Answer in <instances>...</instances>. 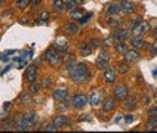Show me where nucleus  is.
Returning a JSON list of instances; mask_svg holds the SVG:
<instances>
[{
	"label": "nucleus",
	"instance_id": "f3484780",
	"mask_svg": "<svg viewBox=\"0 0 157 133\" xmlns=\"http://www.w3.org/2000/svg\"><path fill=\"white\" fill-rule=\"evenodd\" d=\"M68 95V92H67V89H56L55 92H53V99L55 101H65V98Z\"/></svg>",
	"mask_w": 157,
	"mask_h": 133
},
{
	"label": "nucleus",
	"instance_id": "aec40b11",
	"mask_svg": "<svg viewBox=\"0 0 157 133\" xmlns=\"http://www.w3.org/2000/svg\"><path fill=\"white\" fill-rule=\"evenodd\" d=\"M132 46H133V49H141L144 44H145V42H144V39L141 37V35H133V39H132Z\"/></svg>",
	"mask_w": 157,
	"mask_h": 133
},
{
	"label": "nucleus",
	"instance_id": "423d86ee",
	"mask_svg": "<svg viewBox=\"0 0 157 133\" xmlns=\"http://www.w3.org/2000/svg\"><path fill=\"white\" fill-rule=\"evenodd\" d=\"M148 30H150V25H148V24L141 21L140 24L133 25V28H132V34L135 35V37H136V35H142L144 33H147Z\"/></svg>",
	"mask_w": 157,
	"mask_h": 133
},
{
	"label": "nucleus",
	"instance_id": "7c9ffc66",
	"mask_svg": "<svg viewBox=\"0 0 157 133\" xmlns=\"http://www.w3.org/2000/svg\"><path fill=\"white\" fill-rule=\"evenodd\" d=\"M28 3H30V0H17V8L27 9L28 8Z\"/></svg>",
	"mask_w": 157,
	"mask_h": 133
},
{
	"label": "nucleus",
	"instance_id": "a19ab883",
	"mask_svg": "<svg viewBox=\"0 0 157 133\" xmlns=\"http://www.w3.org/2000/svg\"><path fill=\"white\" fill-rule=\"evenodd\" d=\"M148 115L150 117H157V106H154V108H151V109H150Z\"/></svg>",
	"mask_w": 157,
	"mask_h": 133
},
{
	"label": "nucleus",
	"instance_id": "3c124183",
	"mask_svg": "<svg viewBox=\"0 0 157 133\" xmlns=\"http://www.w3.org/2000/svg\"><path fill=\"white\" fill-rule=\"evenodd\" d=\"M42 0H30V3H33V5H37V3H40Z\"/></svg>",
	"mask_w": 157,
	"mask_h": 133
},
{
	"label": "nucleus",
	"instance_id": "49530a36",
	"mask_svg": "<svg viewBox=\"0 0 157 133\" xmlns=\"http://www.w3.org/2000/svg\"><path fill=\"white\" fill-rule=\"evenodd\" d=\"M9 108H10V102H5V105H3V109H5V111H9Z\"/></svg>",
	"mask_w": 157,
	"mask_h": 133
},
{
	"label": "nucleus",
	"instance_id": "a18cd8bd",
	"mask_svg": "<svg viewBox=\"0 0 157 133\" xmlns=\"http://www.w3.org/2000/svg\"><path fill=\"white\" fill-rule=\"evenodd\" d=\"M0 61H5V62L8 61V53H6V52L2 53V55H0Z\"/></svg>",
	"mask_w": 157,
	"mask_h": 133
},
{
	"label": "nucleus",
	"instance_id": "b1692460",
	"mask_svg": "<svg viewBox=\"0 0 157 133\" xmlns=\"http://www.w3.org/2000/svg\"><path fill=\"white\" fill-rule=\"evenodd\" d=\"M145 127H147V130H148V132L150 130H154V129L157 127V117H150Z\"/></svg>",
	"mask_w": 157,
	"mask_h": 133
},
{
	"label": "nucleus",
	"instance_id": "1a4fd4ad",
	"mask_svg": "<svg viewBox=\"0 0 157 133\" xmlns=\"http://www.w3.org/2000/svg\"><path fill=\"white\" fill-rule=\"evenodd\" d=\"M24 77L28 83H33L37 80V68H36L34 65H31V67H28L25 71V74H24Z\"/></svg>",
	"mask_w": 157,
	"mask_h": 133
},
{
	"label": "nucleus",
	"instance_id": "5701e85b",
	"mask_svg": "<svg viewBox=\"0 0 157 133\" xmlns=\"http://www.w3.org/2000/svg\"><path fill=\"white\" fill-rule=\"evenodd\" d=\"M114 49H116V52L117 53H123V55H124V52L128 50V47H126V43H124V42H117V43L114 44Z\"/></svg>",
	"mask_w": 157,
	"mask_h": 133
},
{
	"label": "nucleus",
	"instance_id": "de8ad7c7",
	"mask_svg": "<svg viewBox=\"0 0 157 133\" xmlns=\"http://www.w3.org/2000/svg\"><path fill=\"white\" fill-rule=\"evenodd\" d=\"M132 121H133V117H132V115H128V117H126V123H132Z\"/></svg>",
	"mask_w": 157,
	"mask_h": 133
},
{
	"label": "nucleus",
	"instance_id": "c756f323",
	"mask_svg": "<svg viewBox=\"0 0 157 133\" xmlns=\"http://www.w3.org/2000/svg\"><path fill=\"white\" fill-rule=\"evenodd\" d=\"M53 9L56 12H59L61 9H64V2L62 0H53Z\"/></svg>",
	"mask_w": 157,
	"mask_h": 133
},
{
	"label": "nucleus",
	"instance_id": "6e6d98bb",
	"mask_svg": "<svg viewBox=\"0 0 157 133\" xmlns=\"http://www.w3.org/2000/svg\"><path fill=\"white\" fill-rule=\"evenodd\" d=\"M2 130H3V127H2V124H0V132H2Z\"/></svg>",
	"mask_w": 157,
	"mask_h": 133
},
{
	"label": "nucleus",
	"instance_id": "6ab92c4d",
	"mask_svg": "<svg viewBox=\"0 0 157 133\" xmlns=\"http://www.w3.org/2000/svg\"><path fill=\"white\" fill-rule=\"evenodd\" d=\"M92 50H94V47H92L89 43L80 44V53H82V56H89V55L92 53Z\"/></svg>",
	"mask_w": 157,
	"mask_h": 133
},
{
	"label": "nucleus",
	"instance_id": "ddd939ff",
	"mask_svg": "<svg viewBox=\"0 0 157 133\" xmlns=\"http://www.w3.org/2000/svg\"><path fill=\"white\" fill-rule=\"evenodd\" d=\"M113 37L116 39V42H126V40L129 39V33H128L126 30H122V28H117Z\"/></svg>",
	"mask_w": 157,
	"mask_h": 133
},
{
	"label": "nucleus",
	"instance_id": "37998d69",
	"mask_svg": "<svg viewBox=\"0 0 157 133\" xmlns=\"http://www.w3.org/2000/svg\"><path fill=\"white\" fill-rule=\"evenodd\" d=\"M141 21H142V18H141V17L133 18V19H132V27H133V25H136V24H140Z\"/></svg>",
	"mask_w": 157,
	"mask_h": 133
},
{
	"label": "nucleus",
	"instance_id": "79ce46f5",
	"mask_svg": "<svg viewBox=\"0 0 157 133\" xmlns=\"http://www.w3.org/2000/svg\"><path fill=\"white\" fill-rule=\"evenodd\" d=\"M151 53H153V55H157V40L151 44Z\"/></svg>",
	"mask_w": 157,
	"mask_h": 133
},
{
	"label": "nucleus",
	"instance_id": "0eeeda50",
	"mask_svg": "<svg viewBox=\"0 0 157 133\" xmlns=\"http://www.w3.org/2000/svg\"><path fill=\"white\" fill-rule=\"evenodd\" d=\"M87 104V98L85 95H74L73 101H71V105L74 108H83Z\"/></svg>",
	"mask_w": 157,
	"mask_h": 133
},
{
	"label": "nucleus",
	"instance_id": "9b49d317",
	"mask_svg": "<svg viewBox=\"0 0 157 133\" xmlns=\"http://www.w3.org/2000/svg\"><path fill=\"white\" fill-rule=\"evenodd\" d=\"M53 49H55L58 53H65L68 50V43H67V40H64V39L56 40L55 44H53Z\"/></svg>",
	"mask_w": 157,
	"mask_h": 133
},
{
	"label": "nucleus",
	"instance_id": "8fccbe9b",
	"mask_svg": "<svg viewBox=\"0 0 157 133\" xmlns=\"http://www.w3.org/2000/svg\"><path fill=\"white\" fill-rule=\"evenodd\" d=\"M62 102H64V101H62ZM67 106H68L67 105V102H64V105H59L58 108H59V109H67Z\"/></svg>",
	"mask_w": 157,
	"mask_h": 133
},
{
	"label": "nucleus",
	"instance_id": "864d4df0",
	"mask_svg": "<svg viewBox=\"0 0 157 133\" xmlns=\"http://www.w3.org/2000/svg\"><path fill=\"white\" fill-rule=\"evenodd\" d=\"M153 76H157V70H154V71H153Z\"/></svg>",
	"mask_w": 157,
	"mask_h": 133
},
{
	"label": "nucleus",
	"instance_id": "c9c22d12",
	"mask_svg": "<svg viewBox=\"0 0 157 133\" xmlns=\"http://www.w3.org/2000/svg\"><path fill=\"white\" fill-rule=\"evenodd\" d=\"M51 84H52V80L48 79V77H46V79H43L42 81H40V86H42V87H49Z\"/></svg>",
	"mask_w": 157,
	"mask_h": 133
},
{
	"label": "nucleus",
	"instance_id": "20e7f679",
	"mask_svg": "<svg viewBox=\"0 0 157 133\" xmlns=\"http://www.w3.org/2000/svg\"><path fill=\"white\" fill-rule=\"evenodd\" d=\"M102 90H94L92 93H90V96H89V102L92 104L94 106H98L101 105L104 101H102Z\"/></svg>",
	"mask_w": 157,
	"mask_h": 133
},
{
	"label": "nucleus",
	"instance_id": "c03bdc74",
	"mask_svg": "<svg viewBox=\"0 0 157 133\" xmlns=\"http://www.w3.org/2000/svg\"><path fill=\"white\" fill-rule=\"evenodd\" d=\"M114 40H116L114 37H113V39H107V40H105V42H104V43H105V46H107V47H108V46H111V44H113V42H114Z\"/></svg>",
	"mask_w": 157,
	"mask_h": 133
},
{
	"label": "nucleus",
	"instance_id": "a211bd4d",
	"mask_svg": "<svg viewBox=\"0 0 157 133\" xmlns=\"http://www.w3.org/2000/svg\"><path fill=\"white\" fill-rule=\"evenodd\" d=\"M123 102H124V108L126 109H131L132 111V109L136 108V96H128Z\"/></svg>",
	"mask_w": 157,
	"mask_h": 133
},
{
	"label": "nucleus",
	"instance_id": "412c9836",
	"mask_svg": "<svg viewBox=\"0 0 157 133\" xmlns=\"http://www.w3.org/2000/svg\"><path fill=\"white\" fill-rule=\"evenodd\" d=\"M62 62H64V65H65V67H70L71 64H74V56H73V55H71V53H68V52H65L64 53V55H62Z\"/></svg>",
	"mask_w": 157,
	"mask_h": 133
},
{
	"label": "nucleus",
	"instance_id": "58836bf2",
	"mask_svg": "<svg viewBox=\"0 0 157 133\" xmlns=\"http://www.w3.org/2000/svg\"><path fill=\"white\" fill-rule=\"evenodd\" d=\"M89 19H90V13H87V15H85V17H82L80 19H78V22H80V24H86Z\"/></svg>",
	"mask_w": 157,
	"mask_h": 133
},
{
	"label": "nucleus",
	"instance_id": "7ed1b4c3",
	"mask_svg": "<svg viewBox=\"0 0 157 133\" xmlns=\"http://www.w3.org/2000/svg\"><path fill=\"white\" fill-rule=\"evenodd\" d=\"M15 127H17L18 132H27V130H30L31 124L27 121L24 115L19 114V115H17V118H15Z\"/></svg>",
	"mask_w": 157,
	"mask_h": 133
},
{
	"label": "nucleus",
	"instance_id": "393cba45",
	"mask_svg": "<svg viewBox=\"0 0 157 133\" xmlns=\"http://www.w3.org/2000/svg\"><path fill=\"white\" fill-rule=\"evenodd\" d=\"M24 117H25V120L31 124V126L37 123V114H36V113H27V114H24Z\"/></svg>",
	"mask_w": 157,
	"mask_h": 133
},
{
	"label": "nucleus",
	"instance_id": "c85d7f7f",
	"mask_svg": "<svg viewBox=\"0 0 157 133\" xmlns=\"http://www.w3.org/2000/svg\"><path fill=\"white\" fill-rule=\"evenodd\" d=\"M119 71L122 72V74H126L128 71H129V65H128V62H119Z\"/></svg>",
	"mask_w": 157,
	"mask_h": 133
},
{
	"label": "nucleus",
	"instance_id": "09e8293b",
	"mask_svg": "<svg viewBox=\"0 0 157 133\" xmlns=\"http://www.w3.org/2000/svg\"><path fill=\"white\" fill-rule=\"evenodd\" d=\"M150 101H151L150 98H144V105H145V106L150 105Z\"/></svg>",
	"mask_w": 157,
	"mask_h": 133
},
{
	"label": "nucleus",
	"instance_id": "a878e982",
	"mask_svg": "<svg viewBox=\"0 0 157 133\" xmlns=\"http://www.w3.org/2000/svg\"><path fill=\"white\" fill-rule=\"evenodd\" d=\"M120 10H122L120 5H110L108 6V13L110 15H117V13H120Z\"/></svg>",
	"mask_w": 157,
	"mask_h": 133
},
{
	"label": "nucleus",
	"instance_id": "4468645a",
	"mask_svg": "<svg viewBox=\"0 0 157 133\" xmlns=\"http://www.w3.org/2000/svg\"><path fill=\"white\" fill-rule=\"evenodd\" d=\"M120 6H122V10L124 13H132L135 10V3L132 0H123L120 3Z\"/></svg>",
	"mask_w": 157,
	"mask_h": 133
},
{
	"label": "nucleus",
	"instance_id": "5fc2aeb1",
	"mask_svg": "<svg viewBox=\"0 0 157 133\" xmlns=\"http://www.w3.org/2000/svg\"><path fill=\"white\" fill-rule=\"evenodd\" d=\"M5 3V0H0V5H3Z\"/></svg>",
	"mask_w": 157,
	"mask_h": 133
},
{
	"label": "nucleus",
	"instance_id": "72a5a7b5",
	"mask_svg": "<svg viewBox=\"0 0 157 133\" xmlns=\"http://www.w3.org/2000/svg\"><path fill=\"white\" fill-rule=\"evenodd\" d=\"M62 2H64V8H65V9H71V10H73L74 5H76L73 0H62Z\"/></svg>",
	"mask_w": 157,
	"mask_h": 133
},
{
	"label": "nucleus",
	"instance_id": "9d476101",
	"mask_svg": "<svg viewBox=\"0 0 157 133\" xmlns=\"http://www.w3.org/2000/svg\"><path fill=\"white\" fill-rule=\"evenodd\" d=\"M108 62H110V55L107 52H102L96 59V65H98V68H107Z\"/></svg>",
	"mask_w": 157,
	"mask_h": 133
},
{
	"label": "nucleus",
	"instance_id": "f704fd0d",
	"mask_svg": "<svg viewBox=\"0 0 157 133\" xmlns=\"http://www.w3.org/2000/svg\"><path fill=\"white\" fill-rule=\"evenodd\" d=\"M108 25L113 27V28H117V27L120 25V19H116V18L110 19V21H108Z\"/></svg>",
	"mask_w": 157,
	"mask_h": 133
},
{
	"label": "nucleus",
	"instance_id": "ea45409f",
	"mask_svg": "<svg viewBox=\"0 0 157 133\" xmlns=\"http://www.w3.org/2000/svg\"><path fill=\"white\" fill-rule=\"evenodd\" d=\"M48 19H49V13H48V12L44 10L43 13H42V17H40V19H39V21H43V22H46Z\"/></svg>",
	"mask_w": 157,
	"mask_h": 133
},
{
	"label": "nucleus",
	"instance_id": "2eb2a0df",
	"mask_svg": "<svg viewBox=\"0 0 157 133\" xmlns=\"http://www.w3.org/2000/svg\"><path fill=\"white\" fill-rule=\"evenodd\" d=\"M52 123L55 124L56 127H64V126H67V124L70 123V121H68V118H67L65 115H62V114H61V115H56V117L53 118Z\"/></svg>",
	"mask_w": 157,
	"mask_h": 133
},
{
	"label": "nucleus",
	"instance_id": "6e6552de",
	"mask_svg": "<svg viewBox=\"0 0 157 133\" xmlns=\"http://www.w3.org/2000/svg\"><path fill=\"white\" fill-rule=\"evenodd\" d=\"M104 80H105V83H108V84H113L114 81H116V70H114L113 67H107L105 68Z\"/></svg>",
	"mask_w": 157,
	"mask_h": 133
},
{
	"label": "nucleus",
	"instance_id": "f8f14e48",
	"mask_svg": "<svg viewBox=\"0 0 157 133\" xmlns=\"http://www.w3.org/2000/svg\"><path fill=\"white\" fill-rule=\"evenodd\" d=\"M123 59L126 62H138L140 61V53L136 52V49H133V50H126Z\"/></svg>",
	"mask_w": 157,
	"mask_h": 133
},
{
	"label": "nucleus",
	"instance_id": "bb28decb",
	"mask_svg": "<svg viewBox=\"0 0 157 133\" xmlns=\"http://www.w3.org/2000/svg\"><path fill=\"white\" fill-rule=\"evenodd\" d=\"M40 84H37L36 81H33V83H30V89H28V92L31 93V95H37L39 92H40Z\"/></svg>",
	"mask_w": 157,
	"mask_h": 133
},
{
	"label": "nucleus",
	"instance_id": "f257e3e1",
	"mask_svg": "<svg viewBox=\"0 0 157 133\" xmlns=\"http://www.w3.org/2000/svg\"><path fill=\"white\" fill-rule=\"evenodd\" d=\"M67 71L70 74L71 81H74V83H86L89 80V76H90L87 65L85 62H78V64L74 62L70 67H67Z\"/></svg>",
	"mask_w": 157,
	"mask_h": 133
},
{
	"label": "nucleus",
	"instance_id": "e433bc0d",
	"mask_svg": "<svg viewBox=\"0 0 157 133\" xmlns=\"http://www.w3.org/2000/svg\"><path fill=\"white\" fill-rule=\"evenodd\" d=\"M82 18V13L78 10H71V19H80Z\"/></svg>",
	"mask_w": 157,
	"mask_h": 133
},
{
	"label": "nucleus",
	"instance_id": "39448f33",
	"mask_svg": "<svg viewBox=\"0 0 157 133\" xmlns=\"http://www.w3.org/2000/svg\"><path fill=\"white\" fill-rule=\"evenodd\" d=\"M114 96H116V99H117V101L123 102L126 98L129 96V93H128V87H126V86H123V84L117 86V87L114 89Z\"/></svg>",
	"mask_w": 157,
	"mask_h": 133
},
{
	"label": "nucleus",
	"instance_id": "4be33fe9",
	"mask_svg": "<svg viewBox=\"0 0 157 133\" xmlns=\"http://www.w3.org/2000/svg\"><path fill=\"white\" fill-rule=\"evenodd\" d=\"M64 31H65L67 34H70V35L77 34L78 33V27L76 25V24H67V25L64 27Z\"/></svg>",
	"mask_w": 157,
	"mask_h": 133
},
{
	"label": "nucleus",
	"instance_id": "dca6fc26",
	"mask_svg": "<svg viewBox=\"0 0 157 133\" xmlns=\"http://www.w3.org/2000/svg\"><path fill=\"white\" fill-rule=\"evenodd\" d=\"M102 108H104L105 113H110V111H113L114 108H116V101H114L113 98H107L104 102H102Z\"/></svg>",
	"mask_w": 157,
	"mask_h": 133
},
{
	"label": "nucleus",
	"instance_id": "473e14b6",
	"mask_svg": "<svg viewBox=\"0 0 157 133\" xmlns=\"http://www.w3.org/2000/svg\"><path fill=\"white\" fill-rule=\"evenodd\" d=\"M42 130H43V132H56V130H58V127L52 123V124H46Z\"/></svg>",
	"mask_w": 157,
	"mask_h": 133
},
{
	"label": "nucleus",
	"instance_id": "f03ea898",
	"mask_svg": "<svg viewBox=\"0 0 157 133\" xmlns=\"http://www.w3.org/2000/svg\"><path fill=\"white\" fill-rule=\"evenodd\" d=\"M44 59H46V62L49 64V65H58L59 64V55H58V52L53 49V47H51V49H48L46 50V53H44Z\"/></svg>",
	"mask_w": 157,
	"mask_h": 133
},
{
	"label": "nucleus",
	"instance_id": "603ef678",
	"mask_svg": "<svg viewBox=\"0 0 157 133\" xmlns=\"http://www.w3.org/2000/svg\"><path fill=\"white\" fill-rule=\"evenodd\" d=\"M73 2H74V3H78V5H80V3H83L85 0H73Z\"/></svg>",
	"mask_w": 157,
	"mask_h": 133
},
{
	"label": "nucleus",
	"instance_id": "cd10ccee",
	"mask_svg": "<svg viewBox=\"0 0 157 133\" xmlns=\"http://www.w3.org/2000/svg\"><path fill=\"white\" fill-rule=\"evenodd\" d=\"M3 130H17V127H15V121L12 123L9 118L5 120V123H3Z\"/></svg>",
	"mask_w": 157,
	"mask_h": 133
},
{
	"label": "nucleus",
	"instance_id": "2f4dec72",
	"mask_svg": "<svg viewBox=\"0 0 157 133\" xmlns=\"http://www.w3.org/2000/svg\"><path fill=\"white\" fill-rule=\"evenodd\" d=\"M19 99H21V104H22V105H27V104H30V101H31V98H30V95H28V93H22Z\"/></svg>",
	"mask_w": 157,
	"mask_h": 133
},
{
	"label": "nucleus",
	"instance_id": "4c0bfd02",
	"mask_svg": "<svg viewBox=\"0 0 157 133\" xmlns=\"http://www.w3.org/2000/svg\"><path fill=\"white\" fill-rule=\"evenodd\" d=\"M90 46H92L94 49H96V47H99V46H101V40H99V39H94V40L90 42Z\"/></svg>",
	"mask_w": 157,
	"mask_h": 133
}]
</instances>
